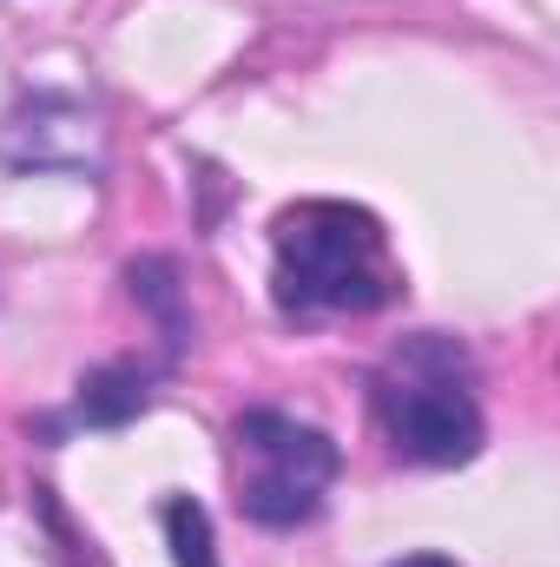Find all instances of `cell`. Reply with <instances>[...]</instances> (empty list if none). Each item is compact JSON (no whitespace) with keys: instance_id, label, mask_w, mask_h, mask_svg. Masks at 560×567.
I'll return each instance as SVG.
<instances>
[{"instance_id":"7a4b0ae2","label":"cell","mask_w":560,"mask_h":567,"mask_svg":"<svg viewBox=\"0 0 560 567\" xmlns=\"http://www.w3.org/2000/svg\"><path fill=\"white\" fill-rule=\"evenodd\" d=\"M370 410L390 435V449L416 468H462L481 455V435H488L481 396H475V357L442 330L403 337L376 363Z\"/></svg>"},{"instance_id":"8992f818","label":"cell","mask_w":560,"mask_h":567,"mask_svg":"<svg viewBox=\"0 0 560 567\" xmlns=\"http://www.w3.org/2000/svg\"><path fill=\"white\" fill-rule=\"evenodd\" d=\"M126 290H133L139 310H152V323H158V337H165V363H178L185 343H191V310H185L178 265H172V258H139V265H126Z\"/></svg>"},{"instance_id":"52a82bcc","label":"cell","mask_w":560,"mask_h":567,"mask_svg":"<svg viewBox=\"0 0 560 567\" xmlns=\"http://www.w3.org/2000/svg\"><path fill=\"white\" fill-rule=\"evenodd\" d=\"M158 522H165L172 567H218V535H211V515H205V502H191V495H172V502L158 508Z\"/></svg>"},{"instance_id":"3957f363","label":"cell","mask_w":560,"mask_h":567,"mask_svg":"<svg viewBox=\"0 0 560 567\" xmlns=\"http://www.w3.org/2000/svg\"><path fill=\"white\" fill-rule=\"evenodd\" d=\"M343 468V449L317 423H297L283 410H245L231 423V482L238 508L258 528H303L317 522L330 482Z\"/></svg>"},{"instance_id":"5b68a950","label":"cell","mask_w":560,"mask_h":567,"mask_svg":"<svg viewBox=\"0 0 560 567\" xmlns=\"http://www.w3.org/2000/svg\"><path fill=\"white\" fill-rule=\"evenodd\" d=\"M152 410V370L139 363H100L80 377V396H73V423L86 429H126L133 416Z\"/></svg>"},{"instance_id":"277c9868","label":"cell","mask_w":560,"mask_h":567,"mask_svg":"<svg viewBox=\"0 0 560 567\" xmlns=\"http://www.w3.org/2000/svg\"><path fill=\"white\" fill-rule=\"evenodd\" d=\"M0 165L7 172H66V178H100L106 165V126L93 120L86 100L73 93H33L7 113L0 126Z\"/></svg>"},{"instance_id":"6da1fadb","label":"cell","mask_w":560,"mask_h":567,"mask_svg":"<svg viewBox=\"0 0 560 567\" xmlns=\"http://www.w3.org/2000/svg\"><path fill=\"white\" fill-rule=\"evenodd\" d=\"M403 297V265L370 205L297 198L271 218V303L290 323L370 317Z\"/></svg>"},{"instance_id":"ba28073f","label":"cell","mask_w":560,"mask_h":567,"mask_svg":"<svg viewBox=\"0 0 560 567\" xmlns=\"http://www.w3.org/2000/svg\"><path fill=\"white\" fill-rule=\"evenodd\" d=\"M390 567H455L448 555H403V561H390Z\"/></svg>"}]
</instances>
